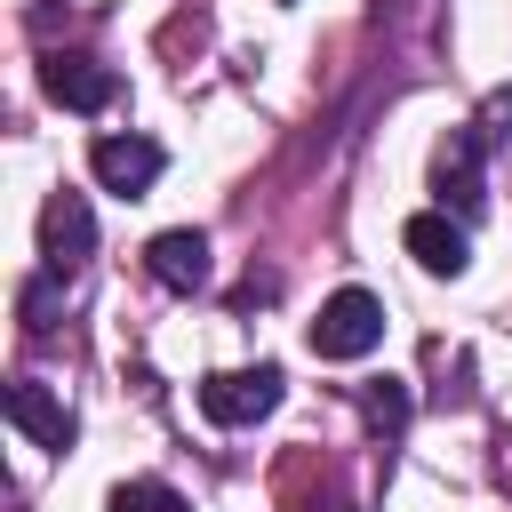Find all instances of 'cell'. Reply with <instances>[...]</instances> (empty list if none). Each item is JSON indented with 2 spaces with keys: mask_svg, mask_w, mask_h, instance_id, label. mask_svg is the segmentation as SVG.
<instances>
[{
  "mask_svg": "<svg viewBox=\"0 0 512 512\" xmlns=\"http://www.w3.org/2000/svg\"><path fill=\"white\" fill-rule=\"evenodd\" d=\"M40 88H48L64 112H104V104L120 96V80H112L104 64H88V56H48V64H40Z\"/></svg>",
  "mask_w": 512,
  "mask_h": 512,
  "instance_id": "obj_8",
  "label": "cell"
},
{
  "mask_svg": "<svg viewBox=\"0 0 512 512\" xmlns=\"http://www.w3.org/2000/svg\"><path fill=\"white\" fill-rule=\"evenodd\" d=\"M408 256L424 264V272H440V280H456L464 264H472V232H464V216H448V208H424V216H408Z\"/></svg>",
  "mask_w": 512,
  "mask_h": 512,
  "instance_id": "obj_7",
  "label": "cell"
},
{
  "mask_svg": "<svg viewBox=\"0 0 512 512\" xmlns=\"http://www.w3.org/2000/svg\"><path fill=\"white\" fill-rule=\"evenodd\" d=\"M360 408H368V424H376L384 440H400V424H408V384H400V376H376V384L360 392Z\"/></svg>",
  "mask_w": 512,
  "mask_h": 512,
  "instance_id": "obj_10",
  "label": "cell"
},
{
  "mask_svg": "<svg viewBox=\"0 0 512 512\" xmlns=\"http://www.w3.org/2000/svg\"><path fill=\"white\" fill-rule=\"evenodd\" d=\"M384 344V304L368 296V288H336L328 304H320V320H312V352L320 360H360V352H376Z\"/></svg>",
  "mask_w": 512,
  "mask_h": 512,
  "instance_id": "obj_1",
  "label": "cell"
},
{
  "mask_svg": "<svg viewBox=\"0 0 512 512\" xmlns=\"http://www.w3.org/2000/svg\"><path fill=\"white\" fill-rule=\"evenodd\" d=\"M48 312H56V288H48V280H32V288H24V328L40 336V328H48Z\"/></svg>",
  "mask_w": 512,
  "mask_h": 512,
  "instance_id": "obj_13",
  "label": "cell"
},
{
  "mask_svg": "<svg viewBox=\"0 0 512 512\" xmlns=\"http://www.w3.org/2000/svg\"><path fill=\"white\" fill-rule=\"evenodd\" d=\"M480 152H488V144H480L472 128H456V136L432 152V192H440V208H456L464 224L488 208V192H480Z\"/></svg>",
  "mask_w": 512,
  "mask_h": 512,
  "instance_id": "obj_4",
  "label": "cell"
},
{
  "mask_svg": "<svg viewBox=\"0 0 512 512\" xmlns=\"http://www.w3.org/2000/svg\"><path fill=\"white\" fill-rule=\"evenodd\" d=\"M272 408H280V368H224V376L200 384V416L224 424V432H240V424H256Z\"/></svg>",
  "mask_w": 512,
  "mask_h": 512,
  "instance_id": "obj_2",
  "label": "cell"
},
{
  "mask_svg": "<svg viewBox=\"0 0 512 512\" xmlns=\"http://www.w3.org/2000/svg\"><path fill=\"white\" fill-rule=\"evenodd\" d=\"M0 408H8V424H16V432H24L32 448H56V456L72 448V408H64V400H56L48 384H32V376H16V384L0 392Z\"/></svg>",
  "mask_w": 512,
  "mask_h": 512,
  "instance_id": "obj_6",
  "label": "cell"
},
{
  "mask_svg": "<svg viewBox=\"0 0 512 512\" xmlns=\"http://www.w3.org/2000/svg\"><path fill=\"white\" fill-rule=\"evenodd\" d=\"M104 512H192V504H184V496H176L168 480H120Z\"/></svg>",
  "mask_w": 512,
  "mask_h": 512,
  "instance_id": "obj_11",
  "label": "cell"
},
{
  "mask_svg": "<svg viewBox=\"0 0 512 512\" xmlns=\"http://www.w3.org/2000/svg\"><path fill=\"white\" fill-rule=\"evenodd\" d=\"M304 512H352V496H312Z\"/></svg>",
  "mask_w": 512,
  "mask_h": 512,
  "instance_id": "obj_14",
  "label": "cell"
},
{
  "mask_svg": "<svg viewBox=\"0 0 512 512\" xmlns=\"http://www.w3.org/2000/svg\"><path fill=\"white\" fill-rule=\"evenodd\" d=\"M88 168H96V184H104V192H120V200H144V192L160 184L168 152H160L152 136H96V144H88Z\"/></svg>",
  "mask_w": 512,
  "mask_h": 512,
  "instance_id": "obj_3",
  "label": "cell"
},
{
  "mask_svg": "<svg viewBox=\"0 0 512 512\" xmlns=\"http://www.w3.org/2000/svg\"><path fill=\"white\" fill-rule=\"evenodd\" d=\"M472 136H480V144H504V136H512V88H496V96L480 104V120H472Z\"/></svg>",
  "mask_w": 512,
  "mask_h": 512,
  "instance_id": "obj_12",
  "label": "cell"
},
{
  "mask_svg": "<svg viewBox=\"0 0 512 512\" xmlns=\"http://www.w3.org/2000/svg\"><path fill=\"white\" fill-rule=\"evenodd\" d=\"M144 272L160 280V288H176V296H192V288H208V232H160L152 248H144Z\"/></svg>",
  "mask_w": 512,
  "mask_h": 512,
  "instance_id": "obj_9",
  "label": "cell"
},
{
  "mask_svg": "<svg viewBox=\"0 0 512 512\" xmlns=\"http://www.w3.org/2000/svg\"><path fill=\"white\" fill-rule=\"evenodd\" d=\"M88 248H96V216H88V200H80V192H56V200L40 208V256H48V272H80Z\"/></svg>",
  "mask_w": 512,
  "mask_h": 512,
  "instance_id": "obj_5",
  "label": "cell"
}]
</instances>
